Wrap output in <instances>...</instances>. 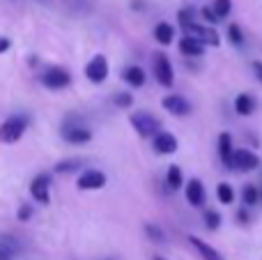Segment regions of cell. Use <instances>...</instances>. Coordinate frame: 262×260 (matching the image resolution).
<instances>
[{
    "instance_id": "cell-18",
    "label": "cell",
    "mask_w": 262,
    "mask_h": 260,
    "mask_svg": "<svg viewBox=\"0 0 262 260\" xmlns=\"http://www.w3.org/2000/svg\"><path fill=\"white\" fill-rule=\"evenodd\" d=\"M235 111H237L239 115H251V113L255 111V99H253L251 95H246V92H244V95H239V97L235 99Z\"/></svg>"
},
{
    "instance_id": "cell-1",
    "label": "cell",
    "mask_w": 262,
    "mask_h": 260,
    "mask_svg": "<svg viewBox=\"0 0 262 260\" xmlns=\"http://www.w3.org/2000/svg\"><path fill=\"white\" fill-rule=\"evenodd\" d=\"M28 115L18 113V115H9L3 124H0V141L3 143H16L18 138L26 134L28 129Z\"/></svg>"
},
{
    "instance_id": "cell-7",
    "label": "cell",
    "mask_w": 262,
    "mask_h": 260,
    "mask_svg": "<svg viewBox=\"0 0 262 260\" xmlns=\"http://www.w3.org/2000/svg\"><path fill=\"white\" fill-rule=\"evenodd\" d=\"M85 76L90 78L92 83L106 81V76H108V62H106L104 55H95V58L85 64Z\"/></svg>"
},
{
    "instance_id": "cell-27",
    "label": "cell",
    "mask_w": 262,
    "mask_h": 260,
    "mask_svg": "<svg viewBox=\"0 0 262 260\" xmlns=\"http://www.w3.org/2000/svg\"><path fill=\"white\" fill-rule=\"evenodd\" d=\"M145 233L152 237V242H163V233H161V228H159V226L147 224V226H145Z\"/></svg>"
},
{
    "instance_id": "cell-20",
    "label": "cell",
    "mask_w": 262,
    "mask_h": 260,
    "mask_svg": "<svg viewBox=\"0 0 262 260\" xmlns=\"http://www.w3.org/2000/svg\"><path fill=\"white\" fill-rule=\"evenodd\" d=\"M216 198H219V203H223V205H230V203L235 201V191H232V187L228 182H221L216 187Z\"/></svg>"
},
{
    "instance_id": "cell-12",
    "label": "cell",
    "mask_w": 262,
    "mask_h": 260,
    "mask_svg": "<svg viewBox=\"0 0 262 260\" xmlns=\"http://www.w3.org/2000/svg\"><path fill=\"white\" fill-rule=\"evenodd\" d=\"M154 150L159 155H172L177 150V138L172 134H166V132H159L154 136Z\"/></svg>"
},
{
    "instance_id": "cell-30",
    "label": "cell",
    "mask_w": 262,
    "mask_h": 260,
    "mask_svg": "<svg viewBox=\"0 0 262 260\" xmlns=\"http://www.w3.org/2000/svg\"><path fill=\"white\" fill-rule=\"evenodd\" d=\"M177 16H180V23H182V26H186V23H193V12H191V9H182Z\"/></svg>"
},
{
    "instance_id": "cell-26",
    "label": "cell",
    "mask_w": 262,
    "mask_h": 260,
    "mask_svg": "<svg viewBox=\"0 0 262 260\" xmlns=\"http://www.w3.org/2000/svg\"><path fill=\"white\" fill-rule=\"evenodd\" d=\"M205 226H207L209 230H216L219 226H221V216H219V212H214V210L205 212Z\"/></svg>"
},
{
    "instance_id": "cell-34",
    "label": "cell",
    "mask_w": 262,
    "mask_h": 260,
    "mask_svg": "<svg viewBox=\"0 0 262 260\" xmlns=\"http://www.w3.org/2000/svg\"><path fill=\"white\" fill-rule=\"evenodd\" d=\"M253 72L258 74V78L262 81V62H253Z\"/></svg>"
},
{
    "instance_id": "cell-4",
    "label": "cell",
    "mask_w": 262,
    "mask_h": 260,
    "mask_svg": "<svg viewBox=\"0 0 262 260\" xmlns=\"http://www.w3.org/2000/svg\"><path fill=\"white\" fill-rule=\"evenodd\" d=\"M182 28H184L186 37H191V39L200 41L203 46H205V44H212V46L219 44V35H216V30H214V28L200 26V23H186V26H182Z\"/></svg>"
},
{
    "instance_id": "cell-33",
    "label": "cell",
    "mask_w": 262,
    "mask_h": 260,
    "mask_svg": "<svg viewBox=\"0 0 262 260\" xmlns=\"http://www.w3.org/2000/svg\"><path fill=\"white\" fill-rule=\"evenodd\" d=\"M9 46H12V41H9L7 37H0V55H3L5 51H9Z\"/></svg>"
},
{
    "instance_id": "cell-8",
    "label": "cell",
    "mask_w": 262,
    "mask_h": 260,
    "mask_svg": "<svg viewBox=\"0 0 262 260\" xmlns=\"http://www.w3.org/2000/svg\"><path fill=\"white\" fill-rule=\"evenodd\" d=\"M78 189H83V191H95V189H104L106 187V175L101 173V170H85V173H81V178H78Z\"/></svg>"
},
{
    "instance_id": "cell-9",
    "label": "cell",
    "mask_w": 262,
    "mask_h": 260,
    "mask_svg": "<svg viewBox=\"0 0 262 260\" xmlns=\"http://www.w3.org/2000/svg\"><path fill=\"white\" fill-rule=\"evenodd\" d=\"M49 187H51V175H46V173L37 175V178L32 180V184H30V193H32V198H35L37 203H41V205H46V203L51 201Z\"/></svg>"
},
{
    "instance_id": "cell-10",
    "label": "cell",
    "mask_w": 262,
    "mask_h": 260,
    "mask_svg": "<svg viewBox=\"0 0 262 260\" xmlns=\"http://www.w3.org/2000/svg\"><path fill=\"white\" fill-rule=\"evenodd\" d=\"M260 166V159L255 152L251 150H235V155H232V168L237 170H255Z\"/></svg>"
},
{
    "instance_id": "cell-5",
    "label": "cell",
    "mask_w": 262,
    "mask_h": 260,
    "mask_svg": "<svg viewBox=\"0 0 262 260\" xmlns=\"http://www.w3.org/2000/svg\"><path fill=\"white\" fill-rule=\"evenodd\" d=\"M41 83H44L49 90H62L72 83V76H69L67 69L62 67H49L44 74H41Z\"/></svg>"
},
{
    "instance_id": "cell-29",
    "label": "cell",
    "mask_w": 262,
    "mask_h": 260,
    "mask_svg": "<svg viewBox=\"0 0 262 260\" xmlns=\"http://www.w3.org/2000/svg\"><path fill=\"white\" fill-rule=\"evenodd\" d=\"M228 35H230V39L235 41V44H242V41H244V37H242L239 26H235V23H232L230 28H228Z\"/></svg>"
},
{
    "instance_id": "cell-31",
    "label": "cell",
    "mask_w": 262,
    "mask_h": 260,
    "mask_svg": "<svg viewBox=\"0 0 262 260\" xmlns=\"http://www.w3.org/2000/svg\"><path fill=\"white\" fill-rule=\"evenodd\" d=\"M30 214H32V207L30 205H23L21 210H18V219H21V221H28V219H30Z\"/></svg>"
},
{
    "instance_id": "cell-24",
    "label": "cell",
    "mask_w": 262,
    "mask_h": 260,
    "mask_svg": "<svg viewBox=\"0 0 262 260\" xmlns=\"http://www.w3.org/2000/svg\"><path fill=\"white\" fill-rule=\"evenodd\" d=\"M258 198H260L258 189H255L253 184H246L244 191H242V201H244V205H255V203H258Z\"/></svg>"
},
{
    "instance_id": "cell-38",
    "label": "cell",
    "mask_w": 262,
    "mask_h": 260,
    "mask_svg": "<svg viewBox=\"0 0 262 260\" xmlns=\"http://www.w3.org/2000/svg\"><path fill=\"white\" fill-rule=\"evenodd\" d=\"M154 260H166V258H159V256H157V258H154Z\"/></svg>"
},
{
    "instance_id": "cell-17",
    "label": "cell",
    "mask_w": 262,
    "mask_h": 260,
    "mask_svg": "<svg viewBox=\"0 0 262 260\" xmlns=\"http://www.w3.org/2000/svg\"><path fill=\"white\" fill-rule=\"evenodd\" d=\"M180 51L184 55H193V58H198V55H203L205 46L200 44V41L191 39V37H182V39H180Z\"/></svg>"
},
{
    "instance_id": "cell-3",
    "label": "cell",
    "mask_w": 262,
    "mask_h": 260,
    "mask_svg": "<svg viewBox=\"0 0 262 260\" xmlns=\"http://www.w3.org/2000/svg\"><path fill=\"white\" fill-rule=\"evenodd\" d=\"M152 69H154V78L161 83L163 88H170L175 76H172V64L166 58V53H154L152 58Z\"/></svg>"
},
{
    "instance_id": "cell-37",
    "label": "cell",
    "mask_w": 262,
    "mask_h": 260,
    "mask_svg": "<svg viewBox=\"0 0 262 260\" xmlns=\"http://www.w3.org/2000/svg\"><path fill=\"white\" fill-rule=\"evenodd\" d=\"M258 193H260V201H262V189H260V191H258Z\"/></svg>"
},
{
    "instance_id": "cell-6",
    "label": "cell",
    "mask_w": 262,
    "mask_h": 260,
    "mask_svg": "<svg viewBox=\"0 0 262 260\" xmlns=\"http://www.w3.org/2000/svg\"><path fill=\"white\" fill-rule=\"evenodd\" d=\"M62 138L67 143H74V145H83V143H90L92 141V132L83 124H64L62 127Z\"/></svg>"
},
{
    "instance_id": "cell-32",
    "label": "cell",
    "mask_w": 262,
    "mask_h": 260,
    "mask_svg": "<svg viewBox=\"0 0 262 260\" xmlns=\"http://www.w3.org/2000/svg\"><path fill=\"white\" fill-rule=\"evenodd\" d=\"M203 16L207 18L209 23H216V21H219V18H216V14L212 12V7H203Z\"/></svg>"
},
{
    "instance_id": "cell-36",
    "label": "cell",
    "mask_w": 262,
    "mask_h": 260,
    "mask_svg": "<svg viewBox=\"0 0 262 260\" xmlns=\"http://www.w3.org/2000/svg\"><path fill=\"white\" fill-rule=\"evenodd\" d=\"M0 260H12V258H9V256H7V253H5V251H3V249H0Z\"/></svg>"
},
{
    "instance_id": "cell-16",
    "label": "cell",
    "mask_w": 262,
    "mask_h": 260,
    "mask_svg": "<svg viewBox=\"0 0 262 260\" xmlns=\"http://www.w3.org/2000/svg\"><path fill=\"white\" fill-rule=\"evenodd\" d=\"M172 37H175V28H172L170 23H157V28H154V39H157L159 44H163V46L172 44Z\"/></svg>"
},
{
    "instance_id": "cell-21",
    "label": "cell",
    "mask_w": 262,
    "mask_h": 260,
    "mask_svg": "<svg viewBox=\"0 0 262 260\" xmlns=\"http://www.w3.org/2000/svg\"><path fill=\"white\" fill-rule=\"evenodd\" d=\"M166 184L172 189V191L182 187V170H180V166H170V168H168V173H166Z\"/></svg>"
},
{
    "instance_id": "cell-28",
    "label": "cell",
    "mask_w": 262,
    "mask_h": 260,
    "mask_svg": "<svg viewBox=\"0 0 262 260\" xmlns=\"http://www.w3.org/2000/svg\"><path fill=\"white\" fill-rule=\"evenodd\" d=\"M131 101H134V99H131V95H129V92H120V95L115 97V104H118L120 109H129V106H131Z\"/></svg>"
},
{
    "instance_id": "cell-23",
    "label": "cell",
    "mask_w": 262,
    "mask_h": 260,
    "mask_svg": "<svg viewBox=\"0 0 262 260\" xmlns=\"http://www.w3.org/2000/svg\"><path fill=\"white\" fill-rule=\"evenodd\" d=\"M0 249H3L9 258H14V256H16V251H18V244H16V240H14V237L3 235V237H0Z\"/></svg>"
},
{
    "instance_id": "cell-25",
    "label": "cell",
    "mask_w": 262,
    "mask_h": 260,
    "mask_svg": "<svg viewBox=\"0 0 262 260\" xmlns=\"http://www.w3.org/2000/svg\"><path fill=\"white\" fill-rule=\"evenodd\" d=\"M81 168V161L78 159H67V161H60L55 166V173H72V170H78Z\"/></svg>"
},
{
    "instance_id": "cell-2",
    "label": "cell",
    "mask_w": 262,
    "mask_h": 260,
    "mask_svg": "<svg viewBox=\"0 0 262 260\" xmlns=\"http://www.w3.org/2000/svg\"><path fill=\"white\" fill-rule=\"evenodd\" d=\"M129 122H131V127H134L143 138L157 136V134H159V127H161V124H159V120L154 118V115L145 113V111H138V113H134V115L129 118Z\"/></svg>"
},
{
    "instance_id": "cell-19",
    "label": "cell",
    "mask_w": 262,
    "mask_h": 260,
    "mask_svg": "<svg viewBox=\"0 0 262 260\" xmlns=\"http://www.w3.org/2000/svg\"><path fill=\"white\" fill-rule=\"evenodd\" d=\"M122 76H124V81H127L129 85H134V88H140L145 83V72L140 67H127Z\"/></svg>"
},
{
    "instance_id": "cell-22",
    "label": "cell",
    "mask_w": 262,
    "mask_h": 260,
    "mask_svg": "<svg viewBox=\"0 0 262 260\" xmlns=\"http://www.w3.org/2000/svg\"><path fill=\"white\" fill-rule=\"evenodd\" d=\"M232 9V0H214L212 3V12L216 14V18H226Z\"/></svg>"
},
{
    "instance_id": "cell-13",
    "label": "cell",
    "mask_w": 262,
    "mask_h": 260,
    "mask_svg": "<svg viewBox=\"0 0 262 260\" xmlns=\"http://www.w3.org/2000/svg\"><path fill=\"white\" fill-rule=\"evenodd\" d=\"M189 244L195 249V251L200 253V256H203V260H223L221 253H219L216 249L212 247V244H207V242H205V240L193 237V235H191V237H189Z\"/></svg>"
},
{
    "instance_id": "cell-35",
    "label": "cell",
    "mask_w": 262,
    "mask_h": 260,
    "mask_svg": "<svg viewBox=\"0 0 262 260\" xmlns=\"http://www.w3.org/2000/svg\"><path fill=\"white\" fill-rule=\"evenodd\" d=\"M237 216H239V219H242V224H246V221H249V214H244V210H242Z\"/></svg>"
},
{
    "instance_id": "cell-15",
    "label": "cell",
    "mask_w": 262,
    "mask_h": 260,
    "mask_svg": "<svg viewBox=\"0 0 262 260\" xmlns=\"http://www.w3.org/2000/svg\"><path fill=\"white\" fill-rule=\"evenodd\" d=\"M186 201L193 207H200L205 203V189H203V184H200V180H191V182L186 184Z\"/></svg>"
},
{
    "instance_id": "cell-14",
    "label": "cell",
    "mask_w": 262,
    "mask_h": 260,
    "mask_svg": "<svg viewBox=\"0 0 262 260\" xmlns=\"http://www.w3.org/2000/svg\"><path fill=\"white\" fill-rule=\"evenodd\" d=\"M219 155L226 168H232V155H235V147H232V138L230 134H221L219 136Z\"/></svg>"
},
{
    "instance_id": "cell-11",
    "label": "cell",
    "mask_w": 262,
    "mask_h": 260,
    "mask_svg": "<svg viewBox=\"0 0 262 260\" xmlns=\"http://www.w3.org/2000/svg\"><path fill=\"white\" fill-rule=\"evenodd\" d=\"M161 106L168 111V113H172V115H189L191 113V104L184 99V97H180V95L163 97Z\"/></svg>"
}]
</instances>
